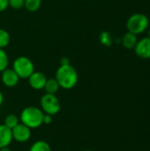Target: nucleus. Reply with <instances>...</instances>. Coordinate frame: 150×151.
I'll return each instance as SVG.
<instances>
[{"instance_id": "15", "label": "nucleus", "mask_w": 150, "mask_h": 151, "mask_svg": "<svg viewBox=\"0 0 150 151\" xmlns=\"http://www.w3.org/2000/svg\"><path fill=\"white\" fill-rule=\"evenodd\" d=\"M41 5L42 0H25L24 3V8L30 12H34L38 11Z\"/></svg>"}, {"instance_id": "24", "label": "nucleus", "mask_w": 150, "mask_h": 151, "mask_svg": "<svg viewBox=\"0 0 150 151\" xmlns=\"http://www.w3.org/2000/svg\"><path fill=\"white\" fill-rule=\"evenodd\" d=\"M0 151H11L9 147H4V148H1Z\"/></svg>"}, {"instance_id": "4", "label": "nucleus", "mask_w": 150, "mask_h": 151, "mask_svg": "<svg viewBox=\"0 0 150 151\" xmlns=\"http://www.w3.org/2000/svg\"><path fill=\"white\" fill-rule=\"evenodd\" d=\"M11 68L20 79L24 80L28 79V77L35 71L33 61L26 56H19L16 58L12 62Z\"/></svg>"}, {"instance_id": "7", "label": "nucleus", "mask_w": 150, "mask_h": 151, "mask_svg": "<svg viewBox=\"0 0 150 151\" xmlns=\"http://www.w3.org/2000/svg\"><path fill=\"white\" fill-rule=\"evenodd\" d=\"M137 57L142 59H150V37L146 36L138 40L134 49Z\"/></svg>"}, {"instance_id": "19", "label": "nucleus", "mask_w": 150, "mask_h": 151, "mask_svg": "<svg viewBox=\"0 0 150 151\" xmlns=\"http://www.w3.org/2000/svg\"><path fill=\"white\" fill-rule=\"evenodd\" d=\"M9 1V7L13 10H20L24 8L25 0H8Z\"/></svg>"}, {"instance_id": "23", "label": "nucleus", "mask_w": 150, "mask_h": 151, "mask_svg": "<svg viewBox=\"0 0 150 151\" xmlns=\"http://www.w3.org/2000/svg\"><path fill=\"white\" fill-rule=\"evenodd\" d=\"M3 103H4V95H3L2 91L0 90V107L3 104Z\"/></svg>"}, {"instance_id": "11", "label": "nucleus", "mask_w": 150, "mask_h": 151, "mask_svg": "<svg viewBox=\"0 0 150 151\" xmlns=\"http://www.w3.org/2000/svg\"><path fill=\"white\" fill-rule=\"evenodd\" d=\"M138 42V36L131 32H126L121 38V44L126 50H133Z\"/></svg>"}, {"instance_id": "25", "label": "nucleus", "mask_w": 150, "mask_h": 151, "mask_svg": "<svg viewBox=\"0 0 150 151\" xmlns=\"http://www.w3.org/2000/svg\"><path fill=\"white\" fill-rule=\"evenodd\" d=\"M147 31H148V36L150 37V27H149V28L147 29Z\"/></svg>"}, {"instance_id": "12", "label": "nucleus", "mask_w": 150, "mask_h": 151, "mask_svg": "<svg viewBox=\"0 0 150 151\" xmlns=\"http://www.w3.org/2000/svg\"><path fill=\"white\" fill-rule=\"evenodd\" d=\"M59 88H60L59 84H58V82L57 81V80L54 77V78L47 79V81L45 83V86H44L43 89L45 90V93L56 95L57 93V91L59 90Z\"/></svg>"}, {"instance_id": "6", "label": "nucleus", "mask_w": 150, "mask_h": 151, "mask_svg": "<svg viewBox=\"0 0 150 151\" xmlns=\"http://www.w3.org/2000/svg\"><path fill=\"white\" fill-rule=\"evenodd\" d=\"M32 129L27 127L22 123L18 124L14 128L11 129L12 140L19 143H25L28 142L32 135Z\"/></svg>"}, {"instance_id": "16", "label": "nucleus", "mask_w": 150, "mask_h": 151, "mask_svg": "<svg viewBox=\"0 0 150 151\" xmlns=\"http://www.w3.org/2000/svg\"><path fill=\"white\" fill-rule=\"evenodd\" d=\"M99 41H100V43L102 45L105 46V47H110L113 43L112 36L107 31H103V32L100 33V35H99Z\"/></svg>"}, {"instance_id": "26", "label": "nucleus", "mask_w": 150, "mask_h": 151, "mask_svg": "<svg viewBox=\"0 0 150 151\" xmlns=\"http://www.w3.org/2000/svg\"><path fill=\"white\" fill-rule=\"evenodd\" d=\"M84 151H93V150H86Z\"/></svg>"}, {"instance_id": "14", "label": "nucleus", "mask_w": 150, "mask_h": 151, "mask_svg": "<svg viewBox=\"0 0 150 151\" xmlns=\"http://www.w3.org/2000/svg\"><path fill=\"white\" fill-rule=\"evenodd\" d=\"M19 123H20L19 117L15 114H8L5 116V118L4 119V125L6 126L10 129L14 128Z\"/></svg>"}, {"instance_id": "5", "label": "nucleus", "mask_w": 150, "mask_h": 151, "mask_svg": "<svg viewBox=\"0 0 150 151\" xmlns=\"http://www.w3.org/2000/svg\"><path fill=\"white\" fill-rule=\"evenodd\" d=\"M40 108L44 114L54 116L60 111V101L56 95L45 93L40 99Z\"/></svg>"}, {"instance_id": "17", "label": "nucleus", "mask_w": 150, "mask_h": 151, "mask_svg": "<svg viewBox=\"0 0 150 151\" xmlns=\"http://www.w3.org/2000/svg\"><path fill=\"white\" fill-rule=\"evenodd\" d=\"M11 41V35L4 28H0V49H5Z\"/></svg>"}, {"instance_id": "3", "label": "nucleus", "mask_w": 150, "mask_h": 151, "mask_svg": "<svg viewBox=\"0 0 150 151\" xmlns=\"http://www.w3.org/2000/svg\"><path fill=\"white\" fill-rule=\"evenodd\" d=\"M149 27V19L146 14L141 12L132 14L126 20L127 31L136 35H139L146 32Z\"/></svg>"}, {"instance_id": "18", "label": "nucleus", "mask_w": 150, "mask_h": 151, "mask_svg": "<svg viewBox=\"0 0 150 151\" xmlns=\"http://www.w3.org/2000/svg\"><path fill=\"white\" fill-rule=\"evenodd\" d=\"M9 65V57L4 49H0V73Z\"/></svg>"}, {"instance_id": "2", "label": "nucleus", "mask_w": 150, "mask_h": 151, "mask_svg": "<svg viewBox=\"0 0 150 151\" xmlns=\"http://www.w3.org/2000/svg\"><path fill=\"white\" fill-rule=\"evenodd\" d=\"M44 113L41 108L36 106H27L24 108L19 114L20 123L24 124L30 129L39 128L43 125Z\"/></svg>"}, {"instance_id": "13", "label": "nucleus", "mask_w": 150, "mask_h": 151, "mask_svg": "<svg viewBox=\"0 0 150 151\" xmlns=\"http://www.w3.org/2000/svg\"><path fill=\"white\" fill-rule=\"evenodd\" d=\"M29 151H51L50 145L42 140L34 142L29 148Z\"/></svg>"}, {"instance_id": "22", "label": "nucleus", "mask_w": 150, "mask_h": 151, "mask_svg": "<svg viewBox=\"0 0 150 151\" xmlns=\"http://www.w3.org/2000/svg\"><path fill=\"white\" fill-rule=\"evenodd\" d=\"M69 64H70V60L66 57H63L60 59V65H69Z\"/></svg>"}, {"instance_id": "20", "label": "nucleus", "mask_w": 150, "mask_h": 151, "mask_svg": "<svg viewBox=\"0 0 150 151\" xmlns=\"http://www.w3.org/2000/svg\"><path fill=\"white\" fill-rule=\"evenodd\" d=\"M8 7H9L8 0H0V12H4Z\"/></svg>"}, {"instance_id": "1", "label": "nucleus", "mask_w": 150, "mask_h": 151, "mask_svg": "<svg viewBox=\"0 0 150 151\" xmlns=\"http://www.w3.org/2000/svg\"><path fill=\"white\" fill-rule=\"evenodd\" d=\"M55 79L59 84L60 88L69 90L73 88L79 81L76 69L71 65H60L55 73Z\"/></svg>"}, {"instance_id": "10", "label": "nucleus", "mask_w": 150, "mask_h": 151, "mask_svg": "<svg viewBox=\"0 0 150 151\" xmlns=\"http://www.w3.org/2000/svg\"><path fill=\"white\" fill-rule=\"evenodd\" d=\"M12 142L11 129L8 128L4 124H0V149L9 147Z\"/></svg>"}, {"instance_id": "9", "label": "nucleus", "mask_w": 150, "mask_h": 151, "mask_svg": "<svg viewBox=\"0 0 150 151\" xmlns=\"http://www.w3.org/2000/svg\"><path fill=\"white\" fill-rule=\"evenodd\" d=\"M46 75L39 71H34L28 77V84L34 90H42L44 88L45 83L47 81Z\"/></svg>"}, {"instance_id": "8", "label": "nucleus", "mask_w": 150, "mask_h": 151, "mask_svg": "<svg viewBox=\"0 0 150 151\" xmlns=\"http://www.w3.org/2000/svg\"><path fill=\"white\" fill-rule=\"evenodd\" d=\"M20 78L12 68L7 67L1 73V81L6 88H14L18 85Z\"/></svg>"}, {"instance_id": "21", "label": "nucleus", "mask_w": 150, "mask_h": 151, "mask_svg": "<svg viewBox=\"0 0 150 151\" xmlns=\"http://www.w3.org/2000/svg\"><path fill=\"white\" fill-rule=\"evenodd\" d=\"M53 119H52V116L51 115H49V114H44L43 116V124L44 125H49L52 122Z\"/></svg>"}]
</instances>
